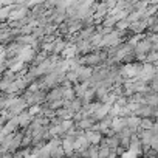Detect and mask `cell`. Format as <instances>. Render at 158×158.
<instances>
[{"instance_id":"obj_1","label":"cell","mask_w":158,"mask_h":158,"mask_svg":"<svg viewBox=\"0 0 158 158\" xmlns=\"http://www.w3.org/2000/svg\"><path fill=\"white\" fill-rule=\"evenodd\" d=\"M153 112H155L153 107H150L147 104H143V106L138 107V110L133 115L138 116V118H141V119H144V118H153Z\"/></svg>"},{"instance_id":"obj_2","label":"cell","mask_w":158,"mask_h":158,"mask_svg":"<svg viewBox=\"0 0 158 158\" xmlns=\"http://www.w3.org/2000/svg\"><path fill=\"white\" fill-rule=\"evenodd\" d=\"M152 51V44L147 39H143L136 47H135V54H149Z\"/></svg>"},{"instance_id":"obj_3","label":"cell","mask_w":158,"mask_h":158,"mask_svg":"<svg viewBox=\"0 0 158 158\" xmlns=\"http://www.w3.org/2000/svg\"><path fill=\"white\" fill-rule=\"evenodd\" d=\"M59 99H64V89L60 85H57L56 89H53L47 95V102H54V101H59Z\"/></svg>"},{"instance_id":"obj_4","label":"cell","mask_w":158,"mask_h":158,"mask_svg":"<svg viewBox=\"0 0 158 158\" xmlns=\"http://www.w3.org/2000/svg\"><path fill=\"white\" fill-rule=\"evenodd\" d=\"M127 127V119L126 118H115L113 119V124H112V130L115 132V133H119V132H123L124 129Z\"/></svg>"},{"instance_id":"obj_5","label":"cell","mask_w":158,"mask_h":158,"mask_svg":"<svg viewBox=\"0 0 158 158\" xmlns=\"http://www.w3.org/2000/svg\"><path fill=\"white\" fill-rule=\"evenodd\" d=\"M102 133L101 132H93V130H89L87 132V139L92 143V146H99L101 141H102Z\"/></svg>"},{"instance_id":"obj_6","label":"cell","mask_w":158,"mask_h":158,"mask_svg":"<svg viewBox=\"0 0 158 158\" xmlns=\"http://www.w3.org/2000/svg\"><path fill=\"white\" fill-rule=\"evenodd\" d=\"M130 31H132V34H146L147 33V27L141 20L139 22H133L130 25Z\"/></svg>"},{"instance_id":"obj_7","label":"cell","mask_w":158,"mask_h":158,"mask_svg":"<svg viewBox=\"0 0 158 158\" xmlns=\"http://www.w3.org/2000/svg\"><path fill=\"white\" fill-rule=\"evenodd\" d=\"M146 104L153 107V109H158V93H147L146 95Z\"/></svg>"},{"instance_id":"obj_8","label":"cell","mask_w":158,"mask_h":158,"mask_svg":"<svg viewBox=\"0 0 158 158\" xmlns=\"http://www.w3.org/2000/svg\"><path fill=\"white\" fill-rule=\"evenodd\" d=\"M155 119L153 118H144V119H141V129L143 130H152L153 129V126H155Z\"/></svg>"},{"instance_id":"obj_9","label":"cell","mask_w":158,"mask_h":158,"mask_svg":"<svg viewBox=\"0 0 158 158\" xmlns=\"http://www.w3.org/2000/svg\"><path fill=\"white\" fill-rule=\"evenodd\" d=\"M50 155H51V158H65V156H67L62 146H60V147H56V149H51V150H50Z\"/></svg>"},{"instance_id":"obj_10","label":"cell","mask_w":158,"mask_h":158,"mask_svg":"<svg viewBox=\"0 0 158 158\" xmlns=\"http://www.w3.org/2000/svg\"><path fill=\"white\" fill-rule=\"evenodd\" d=\"M65 76H67V81H70L71 84L77 85V79H79V74H77L76 71H71V70H70V71H67V74H65Z\"/></svg>"},{"instance_id":"obj_11","label":"cell","mask_w":158,"mask_h":158,"mask_svg":"<svg viewBox=\"0 0 158 158\" xmlns=\"http://www.w3.org/2000/svg\"><path fill=\"white\" fill-rule=\"evenodd\" d=\"M64 99H65V101H73V99H76V92H74V89L64 90Z\"/></svg>"},{"instance_id":"obj_12","label":"cell","mask_w":158,"mask_h":158,"mask_svg":"<svg viewBox=\"0 0 158 158\" xmlns=\"http://www.w3.org/2000/svg\"><path fill=\"white\" fill-rule=\"evenodd\" d=\"M73 127H74V121H64V123H62V130H64L65 133H67L68 130H71Z\"/></svg>"},{"instance_id":"obj_13","label":"cell","mask_w":158,"mask_h":158,"mask_svg":"<svg viewBox=\"0 0 158 158\" xmlns=\"http://www.w3.org/2000/svg\"><path fill=\"white\" fill-rule=\"evenodd\" d=\"M62 123H64V119H62V118H59L57 115H56V116H53V118L50 119V126H62Z\"/></svg>"},{"instance_id":"obj_14","label":"cell","mask_w":158,"mask_h":158,"mask_svg":"<svg viewBox=\"0 0 158 158\" xmlns=\"http://www.w3.org/2000/svg\"><path fill=\"white\" fill-rule=\"evenodd\" d=\"M119 146H121V147H124L126 150H129V147H130V138H121Z\"/></svg>"},{"instance_id":"obj_15","label":"cell","mask_w":158,"mask_h":158,"mask_svg":"<svg viewBox=\"0 0 158 158\" xmlns=\"http://www.w3.org/2000/svg\"><path fill=\"white\" fill-rule=\"evenodd\" d=\"M150 147H152L155 152H158V138H155V139H153V143H152V146H150Z\"/></svg>"}]
</instances>
